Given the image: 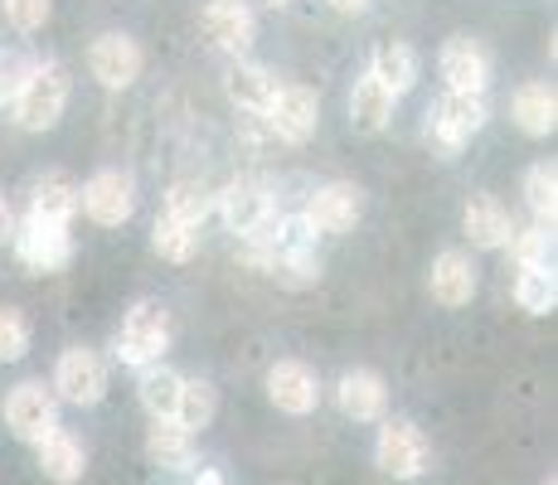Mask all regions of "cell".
Masks as SVG:
<instances>
[{
	"label": "cell",
	"instance_id": "1",
	"mask_svg": "<svg viewBox=\"0 0 558 485\" xmlns=\"http://www.w3.org/2000/svg\"><path fill=\"white\" fill-rule=\"evenodd\" d=\"M63 107H69V69L63 63H29L20 73V88L10 97V112L25 132H49L59 126Z\"/></svg>",
	"mask_w": 558,
	"mask_h": 485
},
{
	"label": "cell",
	"instance_id": "2",
	"mask_svg": "<svg viewBox=\"0 0 558 485\" xmlns=\"http://www.w3.org/2000/svg\"><path fill=\"white\" fill-rule=\"evenodd\" d=\"M170 350V316L160 301H136L122 320V336H117V360L132 364V369H146L160 354Z\"/></svg>",
	"mask_w": 558,
	"mask_h": 485
},
{
	"label": "cell",
	"instance_id": "3",
	"mask_svg": "<svg viewBox=\"0 0 558 485\" xmlns=\"http://www.w3.org/2000/svg\"><path fill=\"white\" fill-rule=\"evenodd\" d=\"M427 457H433V447H427V437L417 433V423H408V417H389V423L379 427V441H374V466H379L384 476H393V481L423 476Z\"/></svg>",
	"mask_w": 558,
	"mask_h": 485
},
{
	"label": "cell",
	"instance_id": "4",
	"mask_svg": "<svg viewBox=\"0 0 558 485\" xmlns=\"http://www.w3.org/2000/svg\"><path fill=\"white\" fill-rule=\"evenodd\" d=\"M5 427L20 441H29V447H39L49 433H59V398H53V388H45L39 379L10 388V398H5Z\"/></svg>",
	"mask_w": 558,
	"mask_h": 485
},
{
	"label": "cell",
	"instance_id": "5",
	"mask_svg": "<svg viewBox=\"0 0 558 485\" xmlns=\"http://www.w3.org/2000/svg\"><path fill=\"white\" fill-rule=\"evenodd\" d=\"M219 214L233 233H243V239H263V233L282 219L263 180H233V185H223L219 190Z\"/></svg>",
	"mask_w": 558,
	"mask_h": 485
},
{
	"label": "cell",
	"instance_id": "6",
	"mask_svg": "<svg viewBox=\"0 0 558 485\" xmlns=\"http://www.w3.org/2000/svg\"><path fill=\"white\" fill-rule=\"evenodd\" d=\"M102 393H107V364L98 354L83 350V344L63 350L59 364H53V398H63L73 408H93L102 403Z\"/></svg>",
	"mask_w": 558,
	"mask_h": 485
},
{
	"label": "cell",
	"instance_id": "7",
	"mask_svg": "<svg viewBox=\"0 0 558 485\" xmlns=\"http://www.w3.org/2000/svg\"><path fill=\"white\" fill-rule=\"evenodd\" d=\"M78 209L102 229H122L136 214V185L126 170H98L88 185L78 190Z\"/></svg>",
	"mask_w": 558,
	"mask_h": 485
},
{
	"label": "cell",
	"instance_id": "8",
	"mask_svg": "<svg viewBox=\"0 0 558 485\" xmlns=\"http://www.w3.org/2000/svg\"><path fill=\"white\" fill-rule=\"evenodd\" d=\"M481 126H486V97L481 93H447L442 102L433 107V126H427V136L437 142V150L457 156Z\"/></svg>",
	"mask_w": 558,
	"mask_h": 485
},
{
	"label": "cell",
	"instance_id": "9",
	"mask_svg": "<svg viewBox=\"0 0 558 485\" xmlns=\"http://www.w3.org/2000/svg\"><path fill=\"white\" fill-rule=\"evenodd\" d=\"M360 214H364V190L350 185V180H330L306 199L302 223L311 233H336L340 239V233H350L360 223Z\"/></svg>",
	"mask_w": 558,
	"mask_h": 485
},
{
	"label": "cell",
	"instance_id": "10",
	"mask_svg": "<svg viewBox=\"0 0 558 485\" xmlns=\"http://www.w3.org/2000/svg\"><path fill=\"white\" fill-rule=\"evenodd\" d=\"M267 126H272V136H282V142L302 146L316 136V122H320V97L306 88V83H287V88L272 93V102H267Z\"/></svg>",
	"mask_w": 558,
	"mask_h": 485
},
{
	"label": "cell",
	"instance_id": "11",
	"mask_svg": "<svg viewBox=\"0 0 558 485\" xmlns=\"http://www.w3.org/2000/svg\"><path fill=\"white\" fill-rule=\"evenodd\" d=\"M15 253L29 272H59L69 267L73 257V239H69V223H45V219H25L15 233Z\"/></svg>",
	"mask_w": 558,
	"mask_h": 485
},
{
	"label": "cell",
	"instance_id": "12",
	"mask_svg": "<svg viewBox=\"0 0 558 485\" xmlns=\"http://www.w3.org/2000/svg\"><path fill=\"white\" fill-rule=\"evenodd\" d=\"M88 69H93V78H98L102 88L122 93V88H132V83L142 78L146 53H142V45H136L132 35H98L93 39V49H88Z\"/></svg>",
	"mask_w": 558,
	"mask_h": 485
},
{
	"label": "cell",
	"instance_id": "13",
	"mask_svg": "<svg viewBox=\"0 0 558 485\" xmlns=\"http://www.w3.org/2000/svg\"><path fill=\"white\" fill-rule=\"evenodd\" d=\"M267 398H272L282 413H292V417L316 413V403H320L316 369L302 364V360H277L272 369H267Z\"/></svg>",
	"mask_w": 558,
	"mask_h": 485
},
{
	"label": "cell",
	"instance_id": "14",
	"mask_svg": "<svg viewBox=\"0 0 558 485\" xmlns=\"http://www.w3.org/2000/svg\"><path fill=\"white\" fill-rule=\"evenodd\" d=\"M204 35L229 53H248L257 39V15L248 10V0H209L199 15Z\"/></svg>",
	"mask_w": 558,
	"mask_h": 485
},
{
	"label": "cell",
	"instance_id": "15",
	"mask_svg": "<svg viewBox=\"0 0 558 485\" xmlns=\"http://www.w3.org/2000/svg\"><path fill=\"white\" fill-rule=\"evenodd\" d=\"M447 78V93H481L486 97L490 88V53L476 45V39H447L442 59H437Z\"/></svg>",
	"mask_w": 558,
	"mask_h": 485
},
{
	"label": "cell",
	"instance_id": "16",
	"mask_svg": "<svg viewBox=\"0 0 558 485\" xmlns=\"http://www.w3.org/2000/svg\"><path fill=\"white\" fill-rule=\"evenodd\" d=\"M427 291H433V301L437 306H447V311L471 306V296H476V263H471L461 247L437 253L433 272H427Z\"/></svg>",
	"mask_w": 558,
	"mask_h": 485
},
{
	"label": "cell",
	"instance_id": "17",
	"mask_svg": "<svg viewBox=\"0 0 558 485\" xmlns=\"http://www.w3.org/2000/svg\"><path fill=\"white\" fill-rule=\"evenodd\" d=\"M336 403L355 423H379L384 408H389V388H384V379L374 369H350L336 384Z\"/></svg>",
	"mask_w": 558,
	"mask_h": 485
},
{
	"label": "cell",
	"instance_id": "18",
	"mask_svg": "<svg viewBox=\"0 0 558 485\" xmlns=\"http://www.w3.org/2000/svg\"><path fill=\"white\" fill-rule=\"evenodd\" d=\"M461 229H466V239L476 247H490V253H496V247L510 243L514 223H510L506 204H500L496 194H471L466 209H461Z\"/></svg>",
	"mask_w": 558,
	"mask_h": 485
},
{
	"label": "cell",
	"instance_id": "19",
	"mask_svg": "<svg viewBox=\"0 0 558 485\" xmlns=\"http://www.w3.org/2000/svg\"><path fill=\"white\" fill-rule=\"evenodd\" d=\"M146 457L166 471H190L195 466V433H185L175 417H151V427H146Z\"/></svg>",
	"mask_w": 558,
	"mask_h": 485
},
{
	"label": "cell",
	"instance_id": "20",
	"mask_svg": "<svg viewBox=\"0 0 558 485\" xmlns=\"http://www.w3.org/2000/svg\"><path fill=\"white\" fill-rule=\"evenodd\" d=\"M510 117L524 136H549L558 122V97L549 83H524L520 93L510 97Z\"/></svg>",
	"mask_w": 558,
	"mask_h": 485
},
{
	"label": "cell",
	"instance_id": "21",
	"mask_svg": "<svg viewBox=\"0 0 558 485\" xmlns=\"http://www.w3.org/2000/svg\"><path fill=\"white\" fill-rule=\"evenodd\" d=\"M83 466H88V451H83V441L73 433L59 427V433H49L39 441V471H45L49 481L73 485V481H83Z\"/></svg>",
	"mask_w": 558,
	"mask_h": 485
},
{
	"label": "cell",
	"instance_id": "22",
	"mask_svg": "<svg viewBox=\"0 0 558 485\" xmlns=\"http://www.w3.org/2000/svg\"><path fill=\"white\" fill-rule=\"evenodd\" d=\"M393 102H399V97L384 88L374 73H364L355 83V93H350V122H355V132H384L393 117Z\"/></svg>",
	"mask_w": 558,
	"mask_h": 485
},
{
	"label": "cell",
	"instance_id": "23",
	"mask_svg": "<svg viewBox=\"0 0 558 485\" xmlns=\"http://www.w3.org/2000/svg\"><path fill=\"white\" fill-rule=\"evenodd\" d=\"M78 214V185L63 175H45L29 185V219L45 223H69Z\"/></svg>",
	"mask_w": 558,
	"mask_h": 485
},
{
	"label": "cell",
	"instance_id": "24",
	"mask_svg": "<svg viewBox=\"0 0 558 485\" xmlns=\"http://www.w3.org/2000/svg\"><path fill=\"white\" fill-rule=\"evenodd\" d=\"M223 88H229V102L248 107V112H267V102H272V93H277V78L263 63H233Z\"/></svg>",
	"mask_w": 558,
	"mask_h": 485
},
{
	"label": "cell",
	"instance_id": "25",
	"mask_svg": "<svg viewBox=\"0 0 558 485\" xmlns=\"http://www.w3.org/2000/svg\"><path fill=\"white\" fill-rule=\"evenodd\" d=\"M369 73H374V78H379V83H384V88H389L393 97H403V93L417 83V53L408 49V45H393V39H389V45H379V49H374Z\"/></svg>",
	"mask_w": 558,
	"mask_h": 485
},
{
	"label": "cell",
	"instance_id": "26",
	"mask_svg": "<svg viewBox=\"0 0 558 485\" xmlns=\"http://www.w3.org/2000/svg\"><path fill=\"white\" fill-rule=\"evenodd\" d=\"M180 374L166 369V364H146L142 369V384H136V393H142V408L151 417H175V403H180Z\"/></svg>",
	"mask_w": 558,
	"mask_h": 485
},
{
	"label": "cell",
	"instance_id": "27",
	"mask_svg": "<svg viewBox=\"0 0 558 485\" xmlns=\"http://www.w3.org/2000/svg\"><path fill=\"white\" fill-rule=\"evenodd\" d=\"M214 413H219V398H214V384H204V379H185V384H180L175 423L185 427V433H204V427L214 423Z\"/></svg>",
	"mask_w": 558,
	"mask_h": 485
},
{
	"label": "cell",
	"instance_id": "28",
	"mask_svg": "<svg viewBox=\"0 0 558 485\" xmlns=\"http://www.w3.org/2000/svg\"><path fill=\"white\" fill-rule=\"evenodd\" d=\"M524 204H530L534 223L554 229V219H558V170L554 166H530V175H524Z\"/></svg>",
	"mask_w": 558,
	"mask_h": 485
},
{
	"label": "cell",
	"instance_id": "29",
	"mask_svg": "<svg viewBox=\"0 0 558 485\" xmlns=\"http://www.w3.org/2000/svg\"><path fill=\"white\" fill-rule=\"evenodd\" d=\"M209 209H214V194L204 190L199 180H180V185H170V194H166V214L180 223H190V229H204Z\"/></svg>",
	"mask_w": 558,
	"mask_h": 485
},
{
	"label": "cell",
	"instance_id": "30",
	"mask_svg": "<svg viewBox=\"0 0 558 485\" xmlns=\"http://www.w3.org/2000/svg\"><path fill=\"white\" fill-rule=\"evenodd\" d=\"M151 247L166 257V263H190V257H195V247H199V229H190V223L160 214L156 229H151Z\"/></svg>",
	"mask_w": 558,
	"mask_h": 485
},
{
	"label": "cell",
	"instance_id": "31",
	"mask_svg": "<svg viewBox=\"0 0 558 485\" xmlns=\"http://www.w3.org/2000/svg\"><path fill=\"white\" fill-rule=\"evenodd\" d=\"M514 301H520L530 316H549L558 287H554V267H520V282H514Z\"/></svg>",
	"mask_w": 558,
	"mask_h": 485
},
{
	"label": "cell",
	"instance_id": "32",
	"mask_svg": "<svg viewBox=\"0 0 558 485\" xmlns=\"http://www.w3.org/2000/svg\"><path fill=\"white\" fill-rule=\"evenodd\" d=\"M510 253L520 267H554V229L534 223V229H514L510 233Z\"/></svg>",
	"mask_w": 558,
	"mask_h": 485
},
{
	"label": "cell",
	"instance_id": "33",
	"mask_svg": "<svg viewBox=\"0 0 558 485\" xmlns=\"http://www.w3.org/2000/svg\"><path fill=\"white\" fill-rule=\"evenodd\" d=\"M29 354V320L15 306H0V360L15 364Z\"/></svg>",
	"mask_w": 558,
	"mask_h": 485
},
{
	"label": "cell",
	"instance_id": "34",
	"mask_svg": "<svg viewBox=\"0 0 558 485\" xmlns=\"http://www.w3.org/2000/svg\"><path fill=\"white\" fill-rule=\"evenodd\" d=\"M5 5V20L20 29V35H35V29H45L53 0H0Z\"/></svg>",
	"mask_w": 558,
	"mask_h": 485
},
{
	"label": "cell",
	"instance_id": "35",
	"mask_svg": "<svg viewBox=\"0 0 558 485\" xmlns=\"http://www.w3.org/2000/svg\"><path fill=\"white\" fill-rule=\"evenodd\" d=\"M20 73H25V63H20L15 53L0 49V107H10V97L20 88Z\"/></svg>",
	"mask_w": 558,
	"mask_h": 485
},
{
	"label": "cell",
	"instance_id": "36",
	"mask_svg": "<svg viewBox=\"0 0 558 485\" xmlns=\"http://www.w3.org/2000/svg\"><path fill=\"white\" fill-rule=\"evenodd\" d=\"M10 233H15V214H10V199L0 194V243H5Z\"/></svg>",
	"mask_w": 558,
	"mask_h": 485
},
{
	"label": "cell",
	"instance_id": "37",
	"mask_svg": "<svg viewBox=\"0 0 558 485\" xmlns=\"http://www.w3.org/2000/svg\"><path fill=\"white\" fill-rule=\"evenodd\" d=\"M330 5H336L340 15H364V10H369V0H330Z\"/></svg>",
	"mask_w": 558,
	"mask_h": 485
},
{
	"label": "cell",
	"instance_id": "38",
	"mask_svg": "<svg viewBox=\"0 0 558 485\" xmlns=\"http://www.w3.org/2000/svg\"><path fill=\"white\" fill-rule=\"evenodd\" d=\"M267 5H272V10H277V5H292V0H267Z\"/></svg>",
	"mask_w": 558,
	"mask_h": 485
}]
</instances>
